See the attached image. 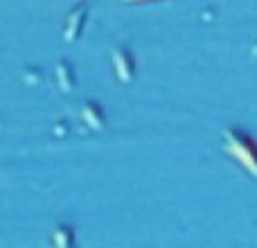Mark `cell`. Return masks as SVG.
Returning a JSON list of instances; mask_svg holds the SVG:
<instances>
[{
  "label": "cell",
  "mask_w": 257,
  "mask_h": 248,
  "mask_svg": "<svg viewBox=\"0 0 257 248\" xmlns=\"http://www.w3.org/2000/svg\"><path fill=\"white\" fill-rule=\"evenodd\" d=\"M86 18H88V5L86 3H79L70 14H68L66 27H63V39H66L68 43H72V41L79 39L81 30H84Z\"/></svg>",
  "instance_id": "6da1fadb"
},
{
  "label": "cell",
  "mask_w": 257,
  "mask_h": 248,
  "mask_svg": "<svg viewBox=\"0 0 257 248\" xmlns=\"http://www.w3.org/2000/svg\"><path fill=\"white\" fill-rule=\"evenodd\" d=\"M113 66H115L117 79L128 84L136 75V61H133V54L128 52V48H117L113 52Z\"/></svg>",
  "instance_id": "7a4b0ae2"
},
{
  "label": "cell",
  "mask_w": 257,
  "mask_h": 248,
  "mask_svg": "<svg viewBox=\"0 0 257 248\" xmlns=\"http://www.w3.org/2000/svg\"><path fill=\"white\" fill-rule=\"evenodd\" d=\"M81 115H84L86 124H88L90 129H95V131H102V129L106 127V115H104L99 102H95V99H90V102L84 104V108H81Z\"/></svg>",
  "instance_id": "3957f363"
},
{
  "label": "cell",
  "mask_w": 257,
  "mask_h": 248,
  "mask_svg": "<svg viewBox=\"0 0 257 248\" xmlns=\"http://www.w3.org/2000/svg\"><path fill=\"white\" fill-rule=\"evenodd\" d=\"M54 72H57V81L59 86H61V90H66V93H70V90H75V75H72V66L68 61H59L57 68H54Z\"/></svg>",
  "instance_id": "277c9868"
},
{
  "label": "cell",
  "mask_w": 257,
  "mask_h": 248,
  "mask_svg": "<svg viewBox=\"0 0 257 248\" xmlns=\"http://www.w3.org/2000/svg\"><path fill=\"white\" fill-rule=\"evenodd\" d=\"M52 241H54L57 246H61V248L70 246L72 241H75V235H72V228H70V226H59L57 230H54Z\"/></svg>",
  "instance_id": "5b68a950"
}]
</instances>
